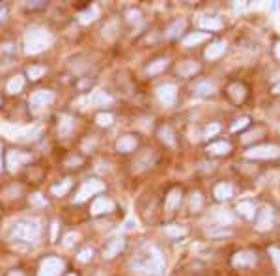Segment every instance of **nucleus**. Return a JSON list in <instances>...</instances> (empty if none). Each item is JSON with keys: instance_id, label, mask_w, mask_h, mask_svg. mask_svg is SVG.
I'll return each instance as SVG.
<instances>
[{"instance_id": "obj_1", "label": "nucleus", "mask_w": 280, "mask_h": 276, "mask_svg": "<svg viewBox=\"0 0 280 276\" xmlns=\"http://www.w3.org/2000/svg\"><path fill=\"white\" fill-rule=\"evenodd\" d=\"M133 269L138 274H148V276H159L165 270V259L163 254L155 247H148L146 252L140 254L135 261H133Z\"/></svg>"}, {"instance_id": "obj_2", "label": "nucleus", "mask_w": 280, "mask_h": 276, "mask_svg": "<svg viewBox=\"0 0 280 276\" xmlns=\"http://www.w3.org/2000/svg\"><path fill=\"white\" fill-rule=\"evenodd\" d=\"M51 45H52V36L45 28L34 26L24 36V51H26V54H38V52L49 49Z\"/></svg>"}, {"instance_id": "obj_3", "label": "nucleus", "mask_w": 280, "mask_h": 276, "mask_svg": "<svg viewBox=\"0 0 280 276\" xmlns=\"http://www.w3.org/2000/svg\"><path fill=\"white\" fill-rule=\"evenodd\" d=\"M40 237H41V224L36 219L21 220V222H17V224L13 226L12 230V239H15V241L34 245V243H38Z\"/></svg>"}, {"instance_id": "obj_4", "label": "nucleus", "mask_w": 280, "mask_h": 276, "mask_svg": "<svg viewBox=\"0 0 280 276\" xmlns=\"http://www.w3.org/2000/svg\"><path fill=\"white\" fill-rule=\"evenodd\" d=\"M105 190V183L103 181H99V179H86L82 187L79 189L77 196H75V201L77 203H82L84 200H88L90 196H96L99 192H103Z\"/></svg>"}, {"instance_id": "obj_5", "label": "nucleus", "mask_w": 280, "mask_h": 276, "mask_svg": "<svg viewBox=\"0 0 280 276\" xmlns=\"http://www.w3.org/2000/svg\"><path fill=\"white\" fill-rule=\"evenodd\" d=\"M64 270V261L60 258H45L41 261L38 276H60Z\"/></svg>"}, {"instance_id": "obj_6", "label": "nucleus", "mask_w": 280, "mask_h": 276, "mask_svg": "<svg viewBox=\"0 0 280 276\" xmlns=\"http://www.w3.org/2000/svg\"><path fill=\"white\" fill-rule=\"evenodd\" d=\"M280 155V150L276 146H254L248 151H245L246 159H274Z\"/></svg>"}, {"instance_id": "obj_7", "label": "nucleus", "mask_w": 280, "mask_h": 276, "mask_svg": "<svg viewBox=\"0 0 280 276\" xmlns=\"http://www.w3.org/2000/svg\"><path fill=\"white\" fill-rule=\"evenodd\" d=\"M157 97L165 107H174L177 101V88L172 84V82H166V84H161L157 88Z\"/></svg>"}, {"instance_id": "obj_8", "label": "nucleus", "mask_w": 280, "mask_h": 276, "mask_svg": "<svg viewBox=\"0 0 280 276\" xmlns=\"http://www.w3.org/2000/svg\"><path fill=\"white\" fill-rule=\"evenodd\" d=\"M54 101V93L51 90H38L30 95V109L32 110H38V109H45L49 105Z\"/></svg>"}, {"instance_id": "obj_9", "label": "nucleus", "mask_w": 280, "mask_h": 276, "mask_svg": "<svg viewBox=\"0 0 280 276\" xmlns=\"http://www.w3.org/2000/svg\"><path fill=\"white\" fill-rule=\"evenodd\" d=\"M30 159H32V157H30L28 153L12 150V151H8V155H6V166L10 168V172H17L19 168L23 166L24 162H28Z\"/></svg>"}, {"instance_id": "obj_10", "label": "nucleus", "mask_w": 280, "mask_h": 276, "mask_svg": "<svg viewBox=\"0 0 280 276\" xmlns=\"http://www.w3.org/2000/svg\"><path fill=\"white\" fill-rule=\"evenodd\" d=\"M232 265L235 269H248V267H254L256 265V254L251 252V250H241L232 258Z\"/></svg>"}, {"instance_id": "obj_11", "label": "nucleus", "mask_w": 280, "mask_h": 276, "mask_svg": "<svg viewBox=\"0 0 280 276\" xmlns=\"http://www.w3.org/2000/svg\"><path fill=\"white\" fill-rule=\"evenodd\" d=\"M114 201L110 200V198H105V196H99L94 200L91 203V215H103V213H110V211H114Z\"/></svg>"}, {"instance_id": "obj_12", "label": "nucleus", "mask_w": 280, "mask_h": 276, "mask_svg": "<svg viewBox=\"0 0 280 276\" xmlns=\"http://www.w3.org/2000/svg\"><path fill=\"white\" fill-rule=\"evenodd\" d=\"M273 220H274V217H273V209H271L269 205L262 207V211L258 213V219H256V228H258L260 231L269 230V228L273 226Z\"/></svg>"}, {"instance_id": "obj_13", "label": "nucleus", "mask_w": 280, "mask_h": 276, "mask_svg": "<svg viewBox=\"0 0 280 276\" xmlns=\"http://www.w3.org/2000/svg\"><path fill=\"white\" fill-rule=\"evenodd\" d=\"M123 247H126V241H123L121 237H114V239H110V241L107 243V247L103 248V258H107V259L116 258V256L123 250Z\"/></svg>"}, {"instance_id": "obj_14", "label": "nucleus", "mask_w": 280, "mask_h": 276, "mask_svg": "<svg viewBox=\"0 0 280 276\" xmlns=\"http://www.w3.org/2000/svg\"><path fill=\"white\" fill-rule=\"evenodd\" d=\"M138 146V140L133 134H126V136H121L118 140V144H116V150L121 151V153H131V151L137 150Z\"/></svg>"}, {"instance_id": "obj_15", "label": "nucleus", "mask_w": 280, "mask_h": 276, "mask_svg": "<svg viewBox=\"0 0 280 276\" xmlns=\"http://www.w3.org/2000/svg\"><path fill=\"white\" fill-rule=\"evenodd\" d=\"M200 71V63L195 62V60H187V62H183L177 65V75H181V77H193L195 73H198Z\"/></svg>"}, {"instance_id": "obj_16", "label": "nucleus", "mask_w": 280, "mask_h": 276, "mask_svg": "<svg viewBox=\"0 0 280 276\" xmlns=\"http://www.w3.org/2000/svg\"><path fill=\"white\" fill-rule=\"evenodd\" d=\"M181 203V189H177V187H174V189L168 190V194H166V200H165V205L168 211H174L177 205Z\"/></svg>"}, {"instance_id": "obj_17", "label": "nucleus", "mask_w": 280, "mask_h": 276, "mask_svg": "<svg viewBox=\"0 0 280 276\" xmlns=\"http://www.w3.org/2000/svg\"><path fill=\"white\" fill-rule=\"evenodd\" d=\"M226 52V43L224 41H215L206 49V58L207 60H217Z\"/></svg>"}, {"instance_id": "obj_18", "label": "nucleus", "mask_w": 280, "mask_h": 276, "mask_svg": "<svg viewBox=\"0 0 280 276\" xmlns=\"http://www.w3.org/2000/svg\"><path fill=\"white\" fill-rule=\"evenodd\" d=\"M228 95L234 103H241L246 97V88L243 84H239V82H234V84L228 86Z\"/></svg>"}, {"instance_id": "obj_19", "label": "nucleus", "mask_w": 280, "mask_h": 276, "mask_svg": "<svg viewBox=\"0 0 280 276\" xmlns=\"http://www.w3.org/2000/svg\"><path fill=\"white\" fill-rule=\"evenodd\" d=\"M75 127V120L71 116L64 114L60 116V121H58V132H60V136H69L71 131H73Z\"/></svg>"}, {"instance_id": "obj_20", "label": "nucleus", "mask_w": 280, "mask_h": 276, "mask_svg": "<svg viewBox=\"0 0 280 276\" xmlns=\"http://www.w3.org/2000/svg\"><path fill=\"white\" fill-rule=\"evenodd\" d=\"M232 196H234V187L230 183H221L215 187V198L217 200H230Z\"/></svg>"}, {"instance_id": "obj_21", "label": "nucleus", "mask_w": 280, "mask_h": 276, "mask_svg": "<svg viewBox=\"0 0 280 276\" xmlns=\"http://www.w3.org/2000/svg\"><path fill=\"white\" fill-rule=\"evenodd\" d=\"M198 24H200V28L209 30V32L223 28V21L219 17H202L200 21H198Z\"/></svg>"}, {"instance_id": "obj_22", "label": "nucleus", "mask_w": 280, "mask_h": 276, "mask_svg": "<svg viewBox=\"0 0 280 276\" xmlns=\"http://www.w3.org/2000/svg\"><path fill=\"white\" fill-rule=\"evenodd\" d=\"M230 150H232L230 142H215V144L207 146L206 151L209 155H226V153H230Z\"/></svg>"}, {"instance_id": "obj_23", "label": "nucleus", "mask_w": 280, "mask_h": 276, "mask_svg": "<svg viewBox=\"0 0 280 276\" xmlns=\"http://www.w3.org/2000/svg\"><path fill=\"white\" fill-rule=\"evenodd\" d=\"M159 138L161 142L166 146H170V148H174L176 146V138H174V131H172L170 125H165L159 129Z\"/></svg>"}, {"instance_id": "obj_24", "label": "nucleus", "mask_w": 280, "mask_h": 276, "mask_svg": "<svg viewBox=\"0 0 280 276\" xmlns=\"http://www.w3.org/2000/svg\"><path fill=\"white\" fill-rule=\"evenodd\" d=\"M237 211H239V215L245 217V219H254L256 205H254L252 201H239V203H237Z\"/></svg>"}, {"instance_id": "obj_25", "label": "nucleus", "mask_w": 280, "mask_h": 276, "mask_svg": "<svg viewBox=\"0 0 280 276\" xmlns=\"http://www.w3.org/2000/svg\"><path fill=\"white\" fill-rule=\"evenodd\" d=\"M90 103L94 105V107H105V105L112 103V97L105 92H94L90 95Z\"/></svg>"}, {"instance_id": "obj_26", "label": "nucleus", "mask_w": 280, "mask_h": 276, "mask_svg": "<svg viewBox=\"0 0 280 276\" xmlns=\"http://www.w3.org/2000/svg\"><path fill=\"white\" fill-rule=\"evenodd\" d=\"M207 40V34L206 32H193V34L185 36L183 38V45L185 47H193V45H198V43H202V41Z\"/></svg>"}, {"instance_id": "obj_27", "label": "nucleus", "mask_w": 280, "mask_h": 276, "mask_svg": "<svg viewBox=\"0 0 280 276\" xmlns=\"http://www.w3.org/2000/svg\"><path fill=\"white\" fill-rule=\"evenodd\" d=\"M166 67H168V60H166V58H159V60H155V62L149 63L148 69H146V73H148V75H157L161 71H165Z\"/></svg>"}, {"instance_id": "obj_28", "label": "nucleus", "mask_w": 280, "mask_h": 276, "mask_svg": "<svg viewBox=\"0 0 280 276\" xmlns=\"http://www.w3.org/2000/svg\"><path fill=\"white\" fill-rule=\"evenodd\" d=\"M215 219H217L219 224H223V226L234 224V213L228 211V209H219L217 213H215Z\"/></svg>"}, {"instance_id": "obj_29", "label": "nucleus", "mask_w": 280, "mask_h": 276, "mask_svg": "<svg viewBox=\"0 0 280 276\" xmlns=\"http://www.w3.org/2000/svg\"><path fill=\"white\" fill-rule=\"evenodd\" d=\"M23 86H24V79L21 75H15L13 79H10V81H8L6 90L10 93H19L21 90H23Z\"/></svg>"}, {"instance_id": "obj_30", "label": "nucleus", "mask_w": 280, "mask_h": 276, "mask_svg": "<svg viewBox=\"0 0 280 276\" xmlns=\"http://www.w3.org/2000/svg\"><path fill=\"white\" fill-rule=\"evenodd\" d=\"M45 73H47L45 65H30L28 71H26V75H28L30 81H38V79H41Z\"/></svg>"}, {"instance_id": "obj_31", "label": "nucleus", "mask_w": 280, "mask_h": 276, "mask_svg": "<svg viewBox=\"0 0 280 276\" xmlns=\"http://www.w3.org/2000/svg\"><path fill=\"white\" fill-rule=\"evenodd\" d=\"M195 92H196V95H211V93L215 92V84L209 81H204L195 88Z\"/></svg>"}, {"instance_id": "obj_32", "label": "nucleus", "mask_w": 280, "mask_h": 276, "mask_svg": "<svg viewBox=\"0 0 280 276\" xmlns=\"http://www.w3.org/2000/svg\"><path fill=\"white\" fill-rule=\"evenodd\" d=\"M69 189H71V179H64L62 183H58V185L52 187V194L54 196H64Z\"/></svg>"}, {"instance_id": "obj_33", "label": "nucleus", "mask_w": 280, "mask_h": 276, "mask_svg": "<svg viewBox=\"0 0 280 276\" xmlns=\"http://www.w3.org/2000/svg\"><path fill=\"white\" fill-rule=\"evenodd\" d=\"M98 15H99L98 8L90 6L88 10H86V12H82V15H80V21H82V23H91V21H96V19H98Z\"/></svg>"}, {"instance_id": "obj_34", "label": "nucleus", "mask_w": 280, "mask_h": 276, "mask_svg": "<svg viewBox=\"0 0 280 276\" xmlns=\"http://www.w3.org/2000/svg\"><path fill=\"white\" fill-rule=\"evenodd\" d=\"M165 233L168 237H181L187 233V230L183 228V226H176V224H172V226H166L165 228Z\"/></svg>"}, {"instance_id": "obj_35", "label": "nucleus", "mask_w": 280, "mask_h": 276, "mask_svg": "<svg viewBox=\"0 0 280 276\" xmlns=\"http://www.w3.org/2000/svg\"><path fill=\"white\" fill-rule=\"evenodd\" d=\"M189 207H191V211H200L202 209V196L200 192H193L191 194V201H189Z\"/></svg>"}, {"instance_id": "obj_36", "label": "nucleus", "mask_w": 280, "mask_h": 276, "mask_svg": "<svg viewBox=\"0 0 280 276\" xmlns=\"http://www.w3.org/2000/svg\"><path fill=\"white\" fill-rule=\"evenodd\" d=\"M98 125H101V127H109V125H112V121H114V116L112 114H109V112H101V114H98Z\"/></svg>"}, {"instance_id": "obj_37", "label": "nucleus", "mask_w": 280, "mask_h": 276, "mask_svg": "<svg viewBox=\"0 0 280 276\" xmlns=\"http://www.w3.org/2000/svg\"><path fill=\"white\" fill-rule=\"evenodd\" d=\"M269 256H271L274 267H276V270H278V274H280V248L271 247V248H269Z\"/></svg>"}, {"instance_id": "obj_38", "label": "nucleus", "mask_w": 280, "mask_h": 276, "mask_svg": "<svg viewBox=\"0 0 280 276\" xmlns=\"http://www.w3.org/2000/svg\"><path fill=\"white\" fill-rule=\"evenodd\" d=\"M248 123H251V120H248V118H245V116H243V118H239V120H235L234 125H232V132H237V131H241V129H245Z\"/></svg>"}, {"instance_id": "obj_39", "label": "nucleus", "mask_w": 280, "mask_h": 276, "mask_svg": "<svg viewBox=\"0 0 280 276\" xmlns=\"http://www.w3.org/2000/svg\"><path fill=\"white\" fill-rule=\"evenodd\" d=\"M219 131H221V125H219V123H211V125L206 127V131H204V136H206V138L215 136Z\"/></svg>"}, {"instance_id": "obj_40", "label": "nucleus", "mask_w": 280, "mask_h": 276, "mask_svg": "<svg viewBox=\"0 0 280 276\" xmlns=\"http://www.w3.org/2000/svg\"><path fill=\"white\" fill-rule=\"evenodd\" d=\"M262 129H256V131H252V132H246L245 136H243V142L245 144H248V142H252V140H256V138H260L258 134H262Z\"/></svg>"}, {"instance_id": "obj_41", "label": "nucleus", "mask_w": 280, "mask_h": 276, "mask_svg": "<svg viewBox=\"0 0 280 276\" xmlns=\"http://www.w3.org/2000/svg\"><path fill=\"white\" fill-rule=\"evenodd\" d=\"M91 256H94V252H91V248H86V250H82V252L79 254V261H82V263H86V261H90Z\"/></svg>"}, {"instance_id": "obj_42", "label": "nucleus", "mask_w": 280, "mask_h": 276, "mask_svg": "<svg viewBox=\"0 0 280 276\" xmlns=\"http://www.w3.org/2000/svg\"><path fill=\"white\" fill-rule=\"evenodd\" d=\"M183 24H185L183 21H176V23H174V24L170 26V28H168V36H176V34H177V30H181V28H183Z\"/></svg>"}, {"instance_id": "obj_43", "label": "nucleus", "mask_w": 280, "mask_h": 276, "mask_svg": "<svg viewBox=\"0 0 280 276\" xmlns=\"http://www.w3.org/2000/svg\"><path fill=\"white\" fill-rule=\"evenodd\" d=\"M75 239H77V233H69V235H66V239H64V245H66V247H71V245H73L75 243Z\"/></svg>"}, {"instance_id": "obj_44", "label": "nucleus", "mask_w": 280, "mask_h": 276, "mask_svg": "<svg viewBox=\"0 0 280 276\" xmlns=\"http://www.w3.org/2000/svg\"><path fill=\"white\" fill-rule=\"evenodd\" d=\"M127 15H129V21H131V23L133 21H140V13L138 12H129Z\"/></svg>"}, {"instance_id": "obj_45", "label": "nucleus", "mask_w": 280, "mask_h": 276, "mask_svg": "<svg viewBox=\"0 0 280 276\" xmlns=\"http://www.w3.org/2000/svg\"><path fill=\"white\" fill-rule=\"evenodd\" d=\"M32 200H34L36 203H40V205H47V201L41 200V194H34V196H32Z\"/></svg>"}, {"instance_id": "obj_46", "label": "nucleus", "mask_w": 280, "mask_h": 276, "mask_svg": "<svg viewBox=\"0 0 280 276\" xmlns=\"http://www.w3.org/2000/svg\"><path fill=\"white\" fill-rule=\"evenodd\" d=\"M274 54H276V58H280V41L274 45Z\"/></svg>"}, {"instance_id": "obj_47", "label": "nucleus", "mask_w": 280, "mask_h": 276, "mask_svg": "<svg viewBox=\"0 0 280 276\" xmlns=\"http://www.w3.org/2000/svg\"><path fill=\"white\" fill-rule=\"evenodd\" d=\"M4 15H6V10H4V8H0V21L4 19Z\"/></svg>"}, {"instance_id": "obj_48", "label": "nucleus", "mask_w": 280, "mask_h": 276, "mask_svg": "<svg viewBox=\"0 0 280 276\" xmlns=\"http://www.w3.org/2000/svg\"><path fill=\"white\" fill-rule=\"evenodd\" d=\"M273 92H274V93H280V82H278V84H274Z\"/></svg>"}, {"instance_id": "obj_49", "label": "nucleus", "mask_w": 280, "mask_h": 276, "mask_svg": "<svg viewBox=\"0 0 280 276\" xmlns=\"http://www.w3.org/2000/svg\"><path fill=\"white\" fill-rule=\"evenodd\" d=\"M0 170H2V146H0Z\"/></svg>"}, {"instance_id": "obj_50", "label": "nucleus", "mask_w": 280, "mask_h": 276, "mask_svg": "<svg viewBox=\"0 0 280 276\" xmlns=\"http://www.w3.org/2000/svg\"><path fill=\"white\" fill-rule=\"evenodd\" d=\"M10 276H23V274H21V272H12Z\"/></svg>"}, {"instance_id": "obj_51", "label": "nucleus", "mask_w": 280, "mask_h": 276, "mask_svg": "<svg viewBox=\"0 0 280 276\" xmlns=\"http://www.w3.org/2000/svg\"><path fill=\"white\" fill-rule=\"evenodd\" d=\"M68 276H75V274H68Z\"/></svg>"}]
</instances>
